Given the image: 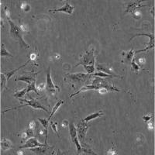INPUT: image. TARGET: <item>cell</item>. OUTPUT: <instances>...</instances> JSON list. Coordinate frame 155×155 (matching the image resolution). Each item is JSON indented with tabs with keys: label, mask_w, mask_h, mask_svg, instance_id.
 Masks as SVG:
<instances>
[{
	"label": "cell",
	"mask_w": 155,
	"mask_h": 155,
	"mask_svg": "<svg viewBox=\"0 0 155 155\" xmlns=\"http://www.w3.org/2000/svg\"><path fill=\"white\" fill-rule=\"evenodd\" d=\"M6 81H7V77H6V74L3 73H1V92H3V90L6 88Z\"/></svg>",
	"instance_id": "cell-21"
},
{
	"label": "cell",
	"mask_w": 155,
	"mask_h": 155,
	"mask_svg": "<svg viewBox=\"0 0 155 155\" xmlns=\"http://www.w3.org/2000/svg\"><path fill=\"white\" fill-rule=\"evenodd\" d=\"M5 14H6V17H7L8 19L10 18V12H9V10L7 9V7H6V9H5Z\"/></svg>",
	"instance_id": "cell-40"
},
{
	"label": "cell",
	"mask_w": 155,
	"mask_h": 155,
	"mask_svg": "<svg viewBox=\"0 0 155 155\" xmlns=\"http://www.w3.org/2000/svg\"><path fill=\"white\" fill-rule=\"evenodd\" d=\"M21 137H22V139H23V140H27L28 139V136H27V133L26 131L23 132V133H22Z\"/></svg>",
	"instance_id": "cell-38"
},
{
	"label": "cell",
	"mask_w": 155,
	"mask_h": 155,
	"mask_svg": "<svg viewBox=\"0 0 155 155\" xmlns=\"http://www.w3.org/2000/svg\"><path fill=\"white\" fill-rule=\"evenodd\" d=\"M29 61H27L23 65H21L20 67H19V68H16V69H15V70H12V71H10L9 72H8V73H5V74H6V77H7V81H9V79H10V77L18 71V70H19V69H20V68H23L24 66H26L28 63H29Z\"/></svg>",
	"instance_id": "cell-17"
},
{
	"label": "cell",
	"mask_w": 155,
	"mask_h": 155,
	"mask_svg": "<svg viewBox=\"0 0 155 155\" xmlns=\"http://www.w3.org/2000/svg\"><path fill=\"white\" fill-rule=\"evenodd\" d=\"M32 130H33V129L29 128V129H27V130H26V132H27V136H28V138H30V137H32L33 136V132Z\"/></svg>",
	"instance_id": "cell-34"
},
{
	"label": "cell",
	"mask_w": 155,
	"mask_h": 155,
	"mask_svg": "<svg viewBox=\"0 0 155 155\" xmlns=\"http://www.w3.org/2000/svg\"><path fill=\"white\" fill-rule=\"evenodd\" d=\"M36 55L35 54L32 53V54H30V60H35V59H36Z\"/></svg>",
	"instance_id": "cell-46"
},
{
	"label": "cell",
	"mask_w": 155,
	"mask_h": 155,
	"mask_svg": "<svg viewBox=\"0 0 155 155\" xmlns=\"http://www.w3.org/2000/svg\"><path fill=\"white\" fill-rule=\"evenodd\" d=\"M138 63H139L140 65H143V64H144L146 63L145 58H144V57H140V58H139V59H138Z\"/></svg>",
	"instance_id": "cell-36"
},
{
	"label": "cell",
	"mask_w": 155,
	"mask_h": 155,
	"mask_svg": "<svg viewBox=\"0 0 155 155\" xmlns=\"http://www.w3.org/2000/svg\"><path fill=\"white\" fill-rule=\"evenodd\" d=\"M133 54H134V51L133 49H131L127 54H126V59L127 61V62H131L133 59Z\"/></svg>",
	"instance_id": "cell-28"
},
{
	"label": "cell",
	"mask_w": 155,
	"mask_h": 155,
	"mask_svg": "<svg viewBox=\"0 0 155 155\" xmlns=\"http://www.w3.org/2000/svg\"><path fill=\"white\" fill-rule=\"evenodd\" d=\"M27 92V88H23L20 91H17L16 92V93L14 94V97H16V98H21V97L24 96V95Z\"/></svg>",
	"instance_id": "cell-26"
},
{
	"label": "cell",
	"mask_w": 155,
	"mask_h": 155,
	"mask_svg": "<svg viewBox=\"0 0 155 155\" xmlns=\"http://www.w3.org/2000/svg\"><path fill=\"white\" fill-rule=\"evenodd\" d=\"M15 81H23L27 84H30L32 83L33 81H36L35 77L34 76H28V75H23V76H20L18 77L16 79H15Z\"/></svg>",
	"instance_id": "cell-12"
},
{
	"label": "cell",
	"mask_w": 155,
	"mask_h": 155,
	"mask_svg": "<svg viewBox=\"0 0 155 155\" xmlns=\"http://www.w3.org/2000/svg\"><path fill=\"white\" fill-rule=\"evenodd\" d=\"M74 144H75V146H76V148H77V153H80L82 151V145L80 144V143H79V140H77V137H76V138H74V140L72 141Z\"/></svg>",
	"instance_id": "cell-25"
},
{
	"label": "cell",
	"mask_w": 155,
	"mask_h": 155,
	"mask_svg": "<svg viewBox=\"0 0 155 155\" xmlns=\"http://www.w3.org/2000/svg\"><path fill=\"white\" fill-rule=\"evenodd\" d=\"M147 127L149 130H153V123H152V122H149L147 124Z\"/></svg>",
	"instance_id": "cell-44"
},
{
	"label": "cell",
	"mask_w": 155,
	"mask_h": 155,
	"mask_svg": "<svg viewBox=\"0 0 155 155\" xmlns=\"http://www.w3.org/2000/svg\"><path fill=\"white\" fill-rule=\"evenodd\" d=\"M85 69V71H87V73L88 74H93L95 70V65H85L83 66Z\"/></svg>",
	"instance_id": "cell-27"
},
{
	"label": "cell",
	"mask_w": 155,
	"mask_h": 155,
	"mask_svg": "<svg viewBox=\"0 0 155 155\" xmlns=\"http://www.w3.org/2000/svg\"><path fill=\"white\" fill-rule=\"evenodd\" d=\"M100 88H106L108 91H112V92H121V90H120L117 88H115V86H113L108 81L102 79V77H95V79L92 82V85H86V86L82 88L79 91H77V92L71 95L70 97L71 98V97H73L74 95H76L77 94H79L82 92H85V91L92 90V89L99 90Z\"/></svg>",
	"instance_id": "cell-1"
},
{
	"label": "cell",
	"mask_w": 155,
	"mask_h": 155,
	"mask_svg": "<svg viewBox=\"0 0 155 155\" xmlns=\"http://www.w3.org/2000/svg\"><path fill=\"white\" fill-rule=\"evenodd\" d=\"M50 126H51V129L54 131V133L57 135V123H53L52 121H50Z\"/></svg>",
	"instance_id": "cell-32"
},
{
	"label": "cell",
	"mask_w": 155,
	"mask_h": 155,
	"mask_svg": "<svg viewBox=\"0 0 155 155\" xmlns=\"http://www.w3.org/2000/svg\"><path fill=\"white\" fill-rule=\"evenodd\" d=\"M90 125L87 123V122L82 120L77 125V137H79V143L81 144L82 147H85V135L87 133V130H88Z\"/></svg>",
	"instance_id": "cell-3"
},
{
	"label": "cell",
	"mask_w": 155,
	"mask_h": 155,
	"mask_svg": "<svg viewBox=\"0 0 155 155\" xmlns=\"http://www.w3.org/2000/svg\"><path fill=\"white\" fill-rule=\"evenodd\" d=\"M17 154H23V150H19V151H17Z\"/></svg>",
	"instance_id": "cell-48"
},
{
	"label": "cell",
	"mask_w": 155,
	"mask_h": 155,
	"mask_svg": "<svg viewBox=\"0 0 155 155\" xmlns=\"http://www.w3.org/2000/svg\"><path fill=\"white\" fill-rule=\"evenodd\" d=\"M98 91H99V92L100 94H102V95H103V94H106V93L109 92L106 88H100V89H99Z\"/></svg>",
	"instance_id": "cell-37"
},
{
	"label": "cell",
	"mask_w": 155,
	"mask_h": 155,
	"mask_svg": "<svg viewBox=\"0 0 155 155\" xmlns=\"http://www.w3.org/2000/svg\"><path fill=\"white\" fill-rule=\"evenodd\" d=\"M102 115H103V113H102V112L92 113V114H90V115H88V116H86V117H85L83 120L85 121V122H90V121H92V120H94V119H95V118H98V117H99V116H102Z\"/></svg>",
	"instance_id": "cell-15"
},
{
	"label": "cell",
	"mask_w": 155,
	"mask_h": 155,
	"mask_svg": "<svg viewBox=\"0 0 155 155\" xmlns=\"http://www.w3.org/2000/svg\"><path fill=\"white\" fill-rule=\"evenodd\" d=\"M48 145L45 143V144H41L40 142H38L36 138H33L30 137L29 138V140L26 142L25 144H23V146H20L19 148L20 149H23V148H33V147H47Z\"/></svg>",
	"instance_id": "cell-9"
},
{
	"label": "cell",
	"mask_w": 155,
	"mask_h": 155,
	"mask_svg": "<svg viewBox=\"0 0 155 155\" xmlns=\"http://www.w3.org/2000/svg\"><path fill=\"white\" fill-rule=\"evenodd\" d=\"M68 120H64V121L61 123L62 127H66V126H68Z\"/></svg>",
	"instance_id": "cell-43"
},
{
	"label": "cell",
	"mask_w": 155,
	"mask_h": 155,
	"mask_svg": "<svg viewBox=\"0 0 155 155\" xmlns=\"http://www.w3.org/2000/svg\"><path fill=\"white\" fill-rule=\"evenodd\" d=\"M21 102H27L25 105H21V106H17V107H15V108H13V109H8V110H5V111H3V112H6V111H9V110H11V109H18V108H21V107H24V106H31L32 108H34V109H43V110H44L45 112H48V110L44 106H42L40 102H38L37 101H36V100H34V99H31V100H27V99H21Z\"/></svg>",
	"instance_id": "cell-5"
},
{
	"label": "cell",
	"mask_w": 155,
	"mask_h": 155,
	"mask_svg": "<svg viewBox=\"0 0 155 155\" xmlns=\"http://www.w3.org/2000/svg\"><path fill=\"white\" fill-rule=\"evenodd\" d=\"M47 147H33V148H30V150L37 154H41V153H44L47 151Z\"/></svg>",
	"instance_id": "cell-16"
},
{
	"label": "cell",
	"mask_w": 155,
	"mask_h": 155,
	"mask_svg": "<svg viewBox=\"0 0 155 155\" xmlns=\"http://www.w3.org/2000/svg\"><path fill=\"white\" fill-rule=\"evenodd\" d=\"M107 154H110V155L116 154V150L114 149V147H112V148H111L110 150H109L107 151Z\"/></svg>",
	"instance_id": "cell-35"
},
{
	"label": "cell",
	"mask_w": 155,
	"mask_h": 155,
	"mask_svg": "<svg viewBox=\"0 0 155 155\" xmlns=\"http://www.w3.org/2000/svg\"><path fill=\"white\" fill-rule=\"evenodd\" d=\"M35 84H36V81H33L32 83L29 84L28 87L27 88V93H29L30 92H35L37 95H39V93H38V92H37V89L36 88V85H35Z\"/></svg>",
	"instance_id": "cell-20"
},
{
	"label": "cell",
	"mask_w": 155,
	"mask_h": 155,
	"mask_svg": "<svg viewBox=\"0 0 155 155\" xmlns=\"http://www.w3.org/2000/svg\"><path fill=\"white\" fill-rule=\"evenodd\" d=\"M44 88H45V85L42 83L41 85H38V86H37V88H36V89H37V90H40V91H41V90H43V89H44Z\"/></svg>",
	"instance_id": "cell-41"
},
{
	"label": "cell",
	"mask_w": 155,
	"mask_h": 155,
	"mask_svg": "<svg viewBox=\"0 0 155 155\" xmlns=\"http://www.w3.org/2000/svg\"><path fill=\"white\" fill-rule=\"evenodd\" d=\"M35 125H36L35 122H34V121H31V122L30 123V124H29V127H30V129H33V128L35 127Z\"/></svg>",
	"instance_id": "cell-42"
},
{
	"label": "cell",
	"mask_w": 155,
	"mask_h": 155,
	"mask_svg": "<svg viewBox=\"0 0 155 155\" xmlns=\"http://www.w3.org/2000/svg\"><path fill=\"white\" fill-rule=\"evenodd\" d=\"M69 132H70L71 141H73L74 140V138L77 137V128L75 127L74 123H71L69 124Z\"/></svg>",
	"instance_id": "cell-13"
},
{
	"label": "cell",
	"mask_w": 155,
	"mask_h": 155,
	"mask_svg": "<svg viewBox=\"0 0 155 155\" xmlns=\"http://www.w3.org/2000/svg\"><path fill=\"white\" fill-rule=\"evenodd\" d=\"M140 3L141 2H136V3H130V5L128 6V8H127V11L132 12L133 10H135L136 9L138 8V7L143 6L140 5Z\"/></svg>",
	"instance_id": "cell-19"
},
{
	"label": "cell",
	"mask_w": 155,
	"mask_h": 155,
	"mask_svg": "<svg viewBox=\"0 0 155 155\" xmlns=\"http://www.w3.org/2000/svg\"><path fill=\"white\" fill-rule=\"evenodd\" d=\"M1 57H12V55L6 49L5 45L3 44L1 46Z\"/></svg>",
	"instance_id": "cell-22"
},
{
	"label": "cell",
	"mask_w": 155,
	"mask_h": 155,
	"mask_svg": "<svg viewBox=\"0 0 155 155\" xmlns=\"http://www.w3.org/2000/svg\"><path fill=\"white\" fill-rule=\"evenodd\" d=\"M47 92L53 96L56 95V90H59V88L57 86L54 85V82L51 79V75H50V69L49 68L47 73Z\"/></svg>",
	"instance_id": "cell-7"
},
{
	"label": "cell",
	"mask_w": 155,
	"mask_h": 155,
	"mask_svg": "<svg viewBox=\"0 0 155 155\" xmlns=\"http://www.w3.org/2000/svg\"><path fill=\"white\" fill-rule=\"evenodd\" d=\"M27 3H22V5H21V6H20V7H21V9H23L25 8V6H27Z\"/></svg>",
	"instance_id": "cell-47"
},
{
	"label": "cell",
	"mask_w": 155,
	"mask_h": 155,
	"mask_svg": "<svg viewBox=\"0 0 155 155\" xmlns=\"http://www.w3.org/2000/svg\"><path fill=\"white\" fill-rule=\"evenodd\" d=\"M148 36L150 38V41L148 44H147V47L145 49H143V50H137L136 51V53H140V52H143V51H147L150 49H152L154 47V35L153 33H137L136 34L135 36H133V37H132L130 39V41L132 40L133 38L136 37V36Z\"/></svg>",
	"instance_id": "cell-8"
},
{
	"label": "cell",
	"mask_w": 155,
	"mask_h": 155,
	"mask_svg": "<svg viewBox=\"0 0 155 155\" xmlns=\"http://www.w3.org/2000/svg\"><path fill=\"white\" fill-rule=\"evenodd\" d=\"M95 55H94V49L88 50L85 51L83 55L80 57L79 62L77 63L74 67L79 66V65H95Z\"/></svg>",
	"instance_id": "cell-4"
},
{
	"label": "cell",
	"mask_w": 155,
	"mask_h": 155,
	"mask_svg": "<svg viewBox=\"0 0 155 155\" xmlns=\"http://www.w3.org/2000/svg\"><path fill=\"white\" fill-rule=\"evenodd\" d=\"M20 30L23 31V32H28L29 31V27H28V26L27 25H26V24H21L20 25Z\"/></svg>",
	"instance_id": "cell-31"
},
{
	"label": "cell",
	"mask_w": 155,
	"mask_h": 155,
	"mask_svg": "<svg viewBox=\"0 0 155 155\" xmlns=\"http://www.w3.org/2000/svg\"><path fill=\"white\" fill-rule=\"evenodd\" d=\"M90 74H86L84 73H77V74H68L66 75V79L70 80L71 82H74L77 83L85 82L86 79L90 77Z\"/></svg>",
	"instance_id": "cell-6"
},
{
	"label": "cell",
	"mask_w": 155,
	"mask_h": 155,
	"mask_svg": "<svg viewBox=\"0 0 155 155\" xmlns=\"http://www.w3.org/2000/svg\"><path fill=\"white\" fill-rule=\"evenodd\" d=\"M51 58H53V60H60L61 56L59 54H55Z\"/></svg>",
	"instance_id": "cell-39"
},
{
	"label": "cell",
	"mask_w": 155,
	"mask_h": 155,
	"mask_svg": "<svg viewBox=\"0 0 155 155\" xmlns=\"http://www.w3.org/2000/svg\"><path fill=\"white\" fill-rule=\"evenodd\" d=\"M97 69L100 71H102L104 73H106L114 77H120V76H118L114 74V71H113V69L111 66L109 65H106V64H99L97 65Z\"/></svg>",
	"instance_id": "cell-10"
},
{
	"label": "cell",
	"mask_w": 155,
	"mask_h": 155,
	"mask_svg": "<svg viewBox=\"0 0 155 155\" xmlns=\"http://www.w3.org/2000/svg\"><path fill=\"white\" fill-rule=\"evenodd\" d=\"M133 17L136 19H140L141 18V13L139 11H134L133 12Z\"/></svg>",
	"instance_id": "cell-33"
},
{
	"label": "cell",
	"mask_w": 155,
	"mask_h": 155,
	"mask_svg": "<svg viewBox=\"0 0 155 155\" xmlns=\"http://www.w3.org/2000/svg\"><path fill=\"white\" fill-rule=\"evenodd\" d=\"M93 76H96V77H114L106 73H104L102 71H99V72H96V73H93L92 74Z\"/></svg>",
	"instance_id": "cell-24"
},
{
	"label": "cell",
	"mask_w": 155,
	"mask_h": 155,
	"mask_svg": "<svg viewBox=\"0 0 155 155\" xmlns=\"http://www.w3.org/2000/svg\"><path fill=\"white\" fill-rule=\"evenodd\" d=\"M152 119V115L151 114H147V115H144L143 116V120H144V122L148 123L149 121H150V120Z\"/></svg>",
	"instance_id": "cell-30"
},
{
	"label": "cell",
	"mask_w": 155,
	"mask_h": 155,
	"mask_svg": "<svg viewBox=\"0 0 155 155\" xmlns=\"http://www.w3.org/2000/svg\"><path fill=\"white\" fill-rule=\"evenodd\" d=\"M62 104H64V101H62V100H60L58 102H57V104L54 106L53 110H52V112H51V113H50V116H49V118H48L49 120H50V119L53 117V115H54V113L57 112V110L58 109L60 108V106H61Z\"/></svg>",
	"instance_id": "cell-18"
},
{
	"label": "cell",
	"mask_w": 155,
	"mask_h": 155,
	"mask_svg": "<svg viewBox=\"0 0 155 155\" xmlns=\"http://www.w3.org/2000/svg\"><path fill=\"white\" fill-rule=\"evenodd\" d=\"M74 8L73 6H71L68 3H65V4L61 8L56 9H51L50 11H53V12H62L67 13L68 15H71L72 12H73V11H74Z\"/></svg>",
	"instance_id": "cell-11"
},
{
	"label": "cell",
	"mask_w": 155,
	"mask_h": 155,
	"mask_svg": "<svg viewBox=\"0 0 155 155\" xmlns=\"http://www.w3.org/2000/svg\"><path fill=\"white\" fill-rule=\"evenodd\" d=\"M131 64H132V68H133V70L136 73H137V71H140V66H139L138 64H136L134 59H133V61H131Z\"/></svg>",
	"instance_id": "cell-29"
},
{
	"label": "cell",
	"mask_w": 155,
	"mask_h": 155,
	"mask_svg": "<svg viewBox=\"0 0 155 155\" xmlns=\"http://www.w3.org/2000/svg\"><path fill=\"white\" fill-rule=\"evenodd\" d=\"M38 120L40 121V123L42 124L44 128L47 131V130H48V123H49L50 120L48 119H45V118H38Z\"/></svg>",
	"instance_id": "cell-23"
},
{
	"label": "cell",
	"mask_w": 155,
	"mask_h": 155,
	"mask_svg": "<svg viewBox=\"0 0 155 155\" xmlns=\"http://www.w3.org/2000/svg\"><path fill=\"white\" fill-rule=\"evenodd\" d=\"M12 142L10 140H9L7 139H5V138L2 139V140H1V148H2V150H9V149H10L12 147Z\"/></svg>",
	"instance_id": "cell-14"
},
{
	"label": "cell",
	"mask_w": 155,
	"mask_h": 155,
	"mask_svg": "<svg viewBox=\"0 0 155 155\" xmlns=\"http://www.w3.org/2000/svg\"><path fill=\"white\" fill-rule=\"evenodd\" d=\"M23 10H24L25 12H29V11L30 10V6L28 5V4H27V6H26L25 8L23 9Z\"/></svg>",
	"instance_id": "cell-45"
},
{
	"label": "cell",
	"mask_w": 155,
	"mask_h": 155,
	"mask_svg": "<svg viewBox=\"0 0 155 155\" xmlns=\"http://www.w3.org/2000/svg\"><path fill=\"white\" fill-rule=\"evenodd\" d=\"M9 23L10 24V34L12 37H14L16 40L18 41V42L19 43L21 47H23L25 48H30V45L27 44L22 36V30H20V28L18 27L12 20L9 19H8Z\"/></svg>",
	"instance_id": "cell-2"
}]
</instances>
